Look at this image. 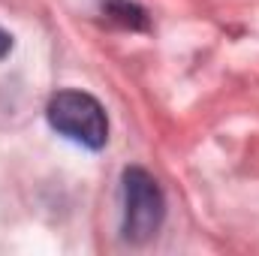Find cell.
I'll use <instances>...</instances> for the list:
<instances>
[{"mask_svg": "<svg viewBox=\"0 0 259 256\" xmlns=\"http://www.w3.org/2000/svg\"><path fill=\"white\" fill-rule=\"evenodd\" d=\"M46 118L58 136L88 151H100L109 142V118L100 100L84 91H58L46 106Z\"/></svg>", "mask_w": 259, "mask_h": 256, "instance_id": "cell-1", "label": "cell"}, {"mask_svg": "<svg viewBox=\"0 0 259 256\" xmlns=\"http://www.w3.org/2000/svg\"><path fill=\"white\" fill-rule=\"evenodd\" d=\"M121 196H124V220H121L124 238L130 244L151 241L166 220V196L157 178L142 166H130L121 175Z\"/></svg>", "mask_w": 259, "mask_h": 256, "instance_id": "cell-2", "label": "cell"}, {"mask_svg": "<svg viewBox=\"0 0 259 256\" xmlns=\"http://www.w3.org/2000/svg\"><path fill=\"white\" fill-rule=\"evenodd\" d=\"M103 9L112 21H121L124 27H145L148 24L145 12L136 3H127V0H109V3H103Z\"/></svg>", "mask_w": 259, "mask_h": 256, "instance_id": "cell-3", "label": "cell"}, {"mask_svg": "<svg viewBox=\"0 0 259 256\" xmlns=\"http://www.w3.org/2000/svg\"><path fill=\"white\" fill-rule=\"evenodd\" d=\"M9 52H12V33L0 27V61H3V58H6Z\"/></svg>", "mask_w": 259, "mask_h": 256, "instance_id": "cell-4", "label": "cell"}]
</instances>
